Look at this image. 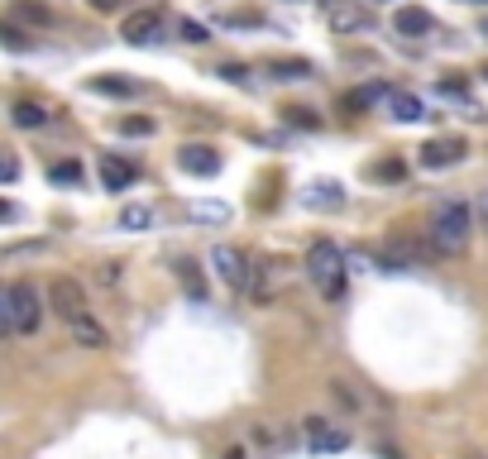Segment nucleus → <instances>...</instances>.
Instances as JSON below:
<instances>
[{
  "label": "nucleus",
  "instance_id": "30",
  "mask_svg": "<svg viewBox=\"0 0 488 459\" xmlns=\"http://www.w3.org/2000/svg\"><path fill=\"white\" fill-rule=\"evenodd\" d=\"M221 77L234 81V87H244V81H249V67H244V62H221Z\"/></svg>",
  "mask_w": 488,
  "mask_h": 459
},
{
  "label": "nucleus",
  "instance_id": "38",
  "mask_svg": "<svg viewBox=\"0 0 488 459\" xmlns=\"http://www.w3.org/2000/svg\"><path fill=\"white\" fill-rule=\"evenodd\" d=\"M474 5H488V0H474Z\"/></svg>",
  "mask_w": 488,
  "mask_h": 459
},
{
  "label": "nucleus",
  "instance_id": "19",
  "mask_svg": "<svg viewBox=\"0 0 488 459\" xmlns=\"http://www.w3.org/2000/svg\"><path fill=\"white\" fill-rule=\"evenodd\" d=\"M187 215H192V220H206V225H225V220H230V206H221V201H192Z\"/></svg>",
  "mask_w": 488,
  "mask_h": 459
},
{
  "label": "nucleus",
  "instance_id": "20",
  "mask_svg": "<svg viewBox=\"0 0 488 459\" xmlns=\"http://www.w3.org/2000/svg\"><path fill=\"white\" fill-rule=\"evenodd\" d=\"M10 120L20 125V129H39V125L48 120V110H43V106H33V100H20V106L10 110Z\"/></svg>",
  "mask_w": 488,
  "mask_h": 459
},
{
  "label": "nucleus",
  "instance_id": "32",
  "mask_svg": "<svg viewBox=\"0 0 488 459\" xmlns=\"http://www.w3.org/2000/svg\"><path fill=\"white\" fill-rule=\"evenodd\" d=\"M20 14H24V20H39V24L48 20V10H43V5H29V0H24V5H20Z\"/></svg>",
  "mask_w": 488,
  "mask_h": 459
},
{
  "label": "nucleus",
  "instance_id": "21",
  "mask_svg": "<svg viewBox=\"0 0 488 459\" xmlns=\"http://www.w3.org/2000/svg\"><path fill=\"white\" fill-rule=\"evenodd\" d=\"M378 96L388 100V87H378V81H374V87H359V91L345 96V110H368V106H378Z\"/></svg>",
  "mask_w": 488,
  "mask_h": 459
},
{
  "label": "nucleus",
  "instance_id": "18",
  "mask_svg": "<svg viewBox=\"0 0 488 459\" xmlns=\"http://www.w3.org/2000/svg\"><path fill=\"white\" fill-rule=\"evenodd\" d=\"M268 77L273 81H307L311 62L307 58H268Z\"/></svg>",
  "mask_w": 488,
  "mask_h": 459
},
{
  "label": "nucleus",
  "instance_id": "28",
  "mask_svg": "<svg viewBox=\"0 0 488 459\" xmlns=\"http://www.w3.org/2000/svg\"><path fill=\"white\" fill-rule=\"evenodd\" d=\"M182 39H187V43H211V33H206V24H196V20H182Z\"/></svg>",
  "mask_w": 488,
  "mask_h": 459
},
{
  "label": "nucleus",
  "instance_id": "1",
  "mask_svg": "<svg viewBox=\"0 0 488 459\" xmlns=\"http://www.w3.org/2000/svg\"><path fill=\"white\" fill-rule=\"evenodd\" d=\"M469 230H474V211H469V201H441L435 215H431L426 240H431V249L441 253V259H450V253H460L469 244Z\"/></svg>",
  "mask_w": 488,
  "mask_h": 459
},
{
  "label": "nucleus",
  "instance_id": "13",
  "mask_svg": "<svg viewBox=\"0 0 488 459\" xmlns=\"http://www.w3.org/2000/svg\"><path fill=\"white\" fill-rule=\"evenodd\" d=\"M388 115L397 125H416V120H426V100L412 91H388Z\"/></svg>",
  "mask_w": 488,
  "mask_h": 459
},
{
  "label": "nucleus",
  "instance_id": "8",
  "mask_svg": "<svg viewBox=\"0 0 488 459\" xmlns=\"http://www.w3.org/2000/svg\"><path fill=\"white\" fill-rule=\"evenodd\" d=\"M326 20H330V29L340 33H364V29H374V14H368L364 5H355V0H335V5L326 10Z\"/></svg>",
  "mask_w": 488,
  "mask_h": 459
},
{
  "label": "nucleus",
  "instance_id": "3",
  "mask_svg": "<svg viewBox=\"0 0 488 459\" xmlns=\"http://www.w3.org/2000/svg\"><path fill=\"white\" fill-rule=\"evenodd\" d=\"M5 297H10V330L14 335H33L43 326V292L33 282H14Z\"/></svg>",
  "mask_w": 488,
  "mask_h": 459
},
{
  "label": "nucleus",
  "instance_id": "2",
  "mask_svg": "<svg viewBox=\"0 0 488 459\" xmlns=\"http://www.w3.org/2000/svg\"><path fill=\"white\" fill-rule=\"evenodd\" d=\"M307 282L321 292V301H340L345 297V253L335 240H311L307 249Z\"/></svg>",
  "mask_w": 488,
  "mask_h": 459
},
{
  "label": "nucleus",
  "instance_id": "6",
  "mask_svg": "<svg viewBox=\"0 0 488 459\" xmlns=\"http://www.w3.org/2000/svg\"><path fill=\"white\" fill-rule=\"evenodd\" d=\"M211 268H215V278H221L225 287H234V292L249 287V259L234 244H215L211 249Z\"/></svg>",
  "mask_w": 488,
  "mask_h": 459
},
{
  "label": "nucleus",
  "instance_id": "39",
  "mask_svg": "<svg viewBox=\"0 0 488 459\" xmlns=\"http://www.w3.org/2000/svg\"><path fill=\"white\" fill-rule=\"evenodd\" d=\"M483 33H488V20H483Z\"/></svg>",
  "mask_w": 488,
  "mask_h": 459
},
{
  "label": "nucleus",
  "instance_id": "31",
  "mask_svg": "<svg viewBox=\"0 0 488 459\" xmlns=\"http://www.w3.org/2000/svg\"><path fill=\"white\" fill-rule=\"evenodd\" d=\"M402 173H407V167H402V158H388V163L374 167V177H383V182H397Z\"/></svg>",
  "mask_w": 488,
  "mask_h": 459
},
{
  "label": "nucleus",
  "instance_id": "4",
  "mask_svg": "<svg viewBox=\"0 0 488 459\" xmlns=\"http://www.w3.org/2000/svg\"><path fill=\"white\" fill-rule=\"evenodd\" d=\"M301 445H307L311 454H340L349 445V431L335 426V421H326V416H307V426H301Z\"/></svg>",
  "mask_w": 488,
  "mask_h": 459
},
{
  "label": "nucleus",
  "instance_id": "33",
  "mask_svg": "<svg viewBox=\"0 0 488 459\" xmlns=\"http://www.w3.org/2000/svg\"><path fill=\"white\" fill-rule=\"evenodd\" d=\"M87 5H91V10H100V14H110V10H120L125 0H87Z\"/></svg>",
  "mask_w": 488,
  "mask_h": 459
},
{
  "label": "nucleus",
  "instance_id": "37",
  "mask_svg": "<svg viewBox=\"0 0 488 459\" xmlns=\"http://www.w3.org/2000/svg\"><path fill=\"white\" fill-rule=\"evenodd\" d=\"M479 77H483V81H488V62H483V67H479Z\"/></svg>",
  "mask_w": 488,
  "mask_h": 459
},
{
  "label": "nucleus",
  "instance_id": "35",
  "mask_svg": "<svg viewBox=\"0 0 488 459\" xmlns=\"http://www.w3.org/2000/svg\"><path fill=\"white\" fill-rule=\"evenodd\" d=\"M479 215H483V225H488V192H483V201H479Z\"/></svg>",
  "mask_w": 488,
  "mask_h": 459
},
{
  "label": "nucleus",
  "instance_id": "27",
  "mask_svg": "<svg viewBox=\"0 0 488 459\" xmlns=\"http://www.w3.org/2000/svg\"><path fill=\"white\" fill-rule=\"evenodd\" d=\"M0 43H5V48H14V53H24V48H33V39H29V33L10 29V24H0Z\"/></svg>",
  "mask_w": 488,
  "mask_h": 459
},
{
  "label": "nucleus",
  "instance_id": "25",
  "mask_svg": "<svg viewBox=\"0 0 488 459\" xmlns=\"http://www.w3.org/2000/svg\"><path fill=\"white\" fill-rule=\"evenodd\" d=\"M48 177H53L58 186H77L81 182V163H53V167H48Z\"/></svg>",
  "mask_w": 488,
  "mask_h": 459
},
{
  "label": "nucleus",
  "instance_id": "14",
  "mask_svg": "<svg viewBox=\"0 0 488 459\" xmlns=\"http://www.w3.org/2000/svg\"><path fill=\"white\" fill-rule=\"evenodd\" d=\"M393 24H397V33H407V39H422V33L435 29L431 10H422V5H402V10L393 14Z\"/></svg>",
  "mask_w": 488,
  "mask_h": 459
},
{
  "label": "nucleus",
  "instance_id": "36",
  "mask_svg": "<svg viewBox=\"0 0 488 459\" xmlns=\"http://www.w3.org/2000/svg\"><path fill=\"white\" fill-rule=\"evenodd\" d=\"M225 459H244V454H240V450H230V454H225Z\"/></svg>",
  "mask_w": 488,
  "mask_h": 459
},
{
  "label": "nucleus",
  "instance_id": "23",
  "mask_svg": "<svg viewBox=\"0 0 488 459\" xmlns=\"http://www.w3.org/2000/svg\"><path fill=\"white\" fill-rule=\"evenodd\" d=\"M154 225V211L148 206H125L120 211V230H148Z\"/></svg>",
  "mask_w": 488,
  "mask_h": 459
},
{
  "label": "nucleus",
  "instance_id": "5",
  "mask_svg": "<svg viewBox=\"0 0 488 459\" xmlns=\"http://www.w3.org/2000/svg\"><path fill=\"white\" fill-rule=\"evenodd\" d=\"M48 306H53L67 326H72V320H81V316H91L87 292H81L77 278H53V287H48Z\"/></svg>",
  "mask_w": 488,
  "mask_h": 459
},
{
  "label": "nucleus",
  "instance_id": "7",
  "mask_svg": "<svg viewBox=\"0 0 488 459\" xmlns=\"http://www.w3.org/2000/svg\"><path fill=\"white\" fill-rule=\"evenodd\" d=\"M177 167L187 177H215L221 173V153H215L211 144H182L177 148Z\"/></svg>",
  "mask_w": 488,
  "mask_h": 459
},
{
  "label": "nucleus",
  "instance_id": "26",
  "mask_svg": "<svg viewBox=\"0 0 488 459\" xmlns=\"http://www.w3.org/2000/svg\"><path fill=\"white\" fill-rule=\"evenodd\" d=\"M282 120H288V125H301V129H321L316 110H301V106H288V110H282Z\"/></svg>",
  "mask_w": 488,
  "mask_h": 459
},
{
  "label": "nucleus",
  "instance_id": "12",
  "mask_svg": "<svg viewBox=\"0 0 488 459\" xmlns=\"http://www.w3.org/2000/svg\"><path fill=\"white\" fill-rule=\"evenodd\" d=\"M460 158H464V144L460 139H426L422 144V163L435 167V173H441V167H455Z\"/></svg>",
  "mask_w": 488,
  "mask_h": 459
},
{
  "label": "nucleus",
  "instance_id": "17",
  "mask_svg": "<svg viewBox=\"0 0 488 459\" xmlns=\"http://www.w3.org/2000/svg\"><path fill=\"white\" fill-rule=\"evenodd\" d=\"M307 206H316V211H340L345 206V186L340 182H311Z\"/></svg>",
  "mask_w": 488,
  "mask_h": 459
},
{
  "label": "nucleus",
  "instance_id": "10",
  "mask_svg": "<svg viewBox=\"0 0 488 459\" xmlns=\"http://www.w3.org/2000/svg\"><path fill=\"white\" fill-rule=\"evenodd\" d=\"M158 29H163V10H134L125 14V24H120V39L125 43H154L158 39Z\"/></svg>",
  "mask_w": 488,
  "mask_h": 459
},
{
  "label": "nucleus",
  "instance_id": "34",
  "mask_svg": "<svg viewBox=\"0 0 488 459\" xmlns=\"http://www.w3.org/2000/svg\"><path fill=\"white\" fill-rule=\"evenodd\" d=\"M14 215H20V211H14L10 201H0V220H14Z\"/></svg>",
  "mask_w": 488,
  "mask_h": 459
},
{
  "label": "nucleus",
  "instance_id": "22",
  "mask_svg": "<svg viewBox=\"0 0 488 459\" xmlns=\"http://www.w3.org/2000/svg\"><path fill=\"white\" fill-rule=\"evenodd\" d=\"M177 282H182V287H187V292H192L196 301H201V297H206V278H201V268H196L192 259H182V263H177Z\"/></svg>",
  "mask_w": 488,
  "mask_h": 459
},
{
  "label": "nucleus",
  "instance_id": "11",
  "mask_svg": "<svg viewBox=\"0 0 488 459\" xmlns=\"http://www.w3.org/2000/svg\"><path fill=\"white\" fill-rule=\"evenodd\" d=\"M416 259H422V249L412 240H402V234H393V240L378 249V268H388V273H407V268H416Z\"/></svg>",
  "mask_w": 488,
  "mask_h": 459
},
{
  "label": "nucleus",
  "instance_id": "24",
  "mask_svg": "<svg viewBox=\"0 0 488 459\" xmlns=\"http://www.w3.org/2000/svg\"><path fill=\"white\" fill-rule=\"evenodd\" d=\"M158 125L148 120V115H125L120 120V134H129V139H144V134H154Z\"/></svg>",
  "mask_w": 488,
  "mask_h": 459
},
{
  "label": "nucleus",
  "instance_id": "16",
  "mask_svg": "<svg viewBox=\"0 0 488 459\" xmlns=\"http://www.w3.org/2000/svg\"><path fill=\"white\" fill-rule=\"evenodd\" d=\"M67 330H72V339H77L81 349H106V345H110V335H106V326H100L96 316H81V320H72Z\"/></svg>",
  "mask_w": 488,
  "mask_h": 459
},
{
  "label": "nucleus",
  "instance_id": "15",
  "mask_svg": "<svg viewBox=\"0 0 488 459\" xmlns=\"http://www.w3.org/2000/svg\"><path fill=\"white\" fill-rule=\"evenodd\" d=\"M87 87L96 91V96H120V100H129V96H139L144 87L134 77H120V72H106V77H91Z\"/></svg>",
  "mask_w": 488,
  "mask_h": 459
},
{
  "label": "nucleus",
  "instance_id": "9",
  "mask_svg": "<svg viewBox=\"0 0 488 459\" xmlns=\"http://www.w3.org/2000/svg\"><path fill=\"white\" fill-rule=\"evenodd\" d=\"M134 182H139V163L120 158V153H100V186L106 192H125Z\"/></svg>",
  "mask_w": 488,
  "mask_h": 459
},
{
  "label": "nucleus",
  "instance_id": "29",
  "mask_svg": "<svg viewBox=\"0 0 488 459\" xmlns=\"http://www.w3.org/2000/svg\"><path fill=\"white\" fill-rule=\"evenodd\" d=\"M0 182H20V158L14 153H0Z\"/></svg>",
  "mask_w": 488,
  "mask_h": 459
}]
</instances>
